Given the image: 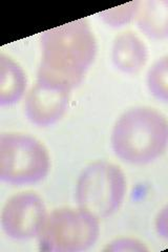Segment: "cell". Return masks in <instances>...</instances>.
<instances>
[{
  "instance_id": "obj_1",
  "label": "cell",
  "mask_w": 168,
  "mask_h": 252,
  "mask_svg": "<svg viewBox=\"0 0 168 252\" xmlns=\"http://www.w3.org/2000/svg\"><path fill=\"white\" fill-rule=\"evenodd\" d=\"M40 50L37 83L71 92L95 62L98 43L87 20L78 19L43 32Z\"/></svg>"
},
{
  "instance_id": "obj_3",
  "label": "cell",
  "mask_w": 168,
  "mask_h": 252,
  "mask_svg": "<svg viewBox=\"0 0 168 252\" xmlns=\"http://www.w3.org/2000/svg\"><path fill=\"white\" fill-rule=\"evenodd\" d=\"M51 156L41 141L21 132L0 136V180L13 186L38 184L49 176Z\"/></svg>"
},
{
  "instance_id": "obj_2",
  "label": "cell",
  "mask_w": 168,
  "mask_h": 252,
  "mask_svg": "<svg viewBox=\"0 0 168 252\" xmlns=\"http://www.w3.org/2000/svg\"><path fill=\"white\" fill-rule=\"evenodd\" d=\"M115 156L142 166L160 159L168 149V119L150 106H137L120 116L110 133Z\"/></svg>"
},
{
  "instance_id": "obj_5",
  "label": "cell",
  "mask_w": 168,
  "mask_h": 252,
  "mask_svg": "<svg viewBox=\"0 0 168 252\" xmlns=\"http://www.w3.org/2000/svg\"><path fill=\"white\" fill-rule=\"evenodd\" d=\"M100 219L82 208H59L47 215L38 236L43 252H82L97 243Z\"/></svg>"
},
{
  "instance_id": "obj_14",
  "label": "cell",
  "mask_w": 168,
  "mask_h": 252,
  "mask_svg": "<svg viewBox=\"0 0 168 252\" xmlns=\"http://www.w3.org/2000/svg\"><path fill=\"white\" fill-rule=\"evenodd\" d=\"M155 228L159 236L168 241V204L158 212L155 220Z\"/></svg>"
},
{
  "instance_id": "obj_12",
  "label": "cell",
  "mask_w": 168,
  "mask_h": 252,
  "mask_svg": "<svg viewBox=\"0 0 168 252\" xmlns=\"http://www.w3.org/2000/svg\"><path fill=\"white\" fill-rule=\"evenodd\" d=\"M141 1H131L98 14L100 20L109 28H122L137 18Z\"/></svg>"
},
{
  "instance_id": "obj_13",
  "label": "cell",
  "mask_w": 168,
  "mask_h": 252,
  "mask_svg": "<svg viewBox=\"0 0 168 252\" xmlns=\"http://www.w3.org/2000/svg\"><path fill=\"white\" fill-rule=\"evenodd\" d=\"M104 251L108 252H144L148 251V247L145 243L142 241L131 238V236H124V238H118L108 243Z\"/></svg>"
},
{
  "instance_id": "obj_6",
  "label": "cell",
  "mask_w": 168,
  "mask_h": 252,
  "mask_svg": "<svg viewBox=\"0 0 168 252\" xmlns=\"http://www.w3.org/2000/svg\"><path fill=\"white\" fill-rule=\"evenodd\" d=\"M47 210L43 199L36 192H19L4 204L0 225L4 234L15 241H29L41 232Z\"/></svg>"
},
{
  "instance_id": "obj_8",
  "label": "cell",
  "mask_w": 168,
  "mask_h": 252,
  "mask_svg": "<svg viewBox=\"0 0 168 252\" xmlns=\"http://www.w3.org/2000/svg\"><path fill=\"white\" fill-rule=\"evenodd\" d=\"M148 47L142 38L132 31L119 34L111 45V61L114 66L127 75L140 73L147 64Z\"/></svg>"
},
{
  "instance_id": "obj_4",
  "label": "cell",
  "mask_w": 168,
  "mask_h": 252,
  "mask_svg": "<svg viewBox=\"0 0 168 252\" xmlns=\"http://www.w3.org/2000/svg\"><path fill=\"white\" fill-rule=\"evenodd\" d=\"M127 193V181L118 165L94 161L82 169L76 183V201L79 208L107 219L121 208Z\"/></svg>"
},
{
  "instance_id": "obj_11",
  "label": "cell",
  "mask_w": 168,
  "mask_h": 252,
  "mask_svg": "<svg viewBox=\"0 0 168 252\" xmlns=\"http://www.w3.org/2000/svg\"><path fill=\"white\" fill-rule=\"evenodd\" d=\"M146 84L156 99L168 103V55L156 61L149 68Z\"/></svg>"
},
{
  "instance_id": "obj_10",
  "label": "cell",
  "mask_w": 168,
  "mask_h": 252,
  "mask_svg": "<svg viewBox=\"0 0 168 252\" xmlns=\"http://www.w3.org/2000/svg\"><path fill=\"white\" fill-rule=\"evenodd\" d=\"M137 26L148 38L162 40L168 38V0L141 1Z\"/></svg>"
},
{
  "instance_id": "obj_9",
  "label": "cell",
  "mask_w": 168,
  "mask_h": 252,
  "mask_svg": "<svg viewBox=\"0 0 168 252\" xmlns=\"http://www.w3.org/2000/svg\"><path fill=\"white\" fill-rule=\"evenodd\" d=\"M27 74L11 57L0 55V105L12 106L25 97L27 93Z\"/></svg>"
},
{
  "instance_id": "obj_7",
  "label": "cell",
  "mask_w": 168,
  "mask_h": 252,
  "mask_svg": "<svg viewBox=\"0 0 168 252\" xmlns=\"http://www.w3.org/2000/svg\"><path fill=\"white\" fill-rule=\"evenodd\" d=\"M70 92L47 88L36 82L28 92L25 114L38 127H50L58 123L67 112Z\"/></svg>"
}]
</instances>
